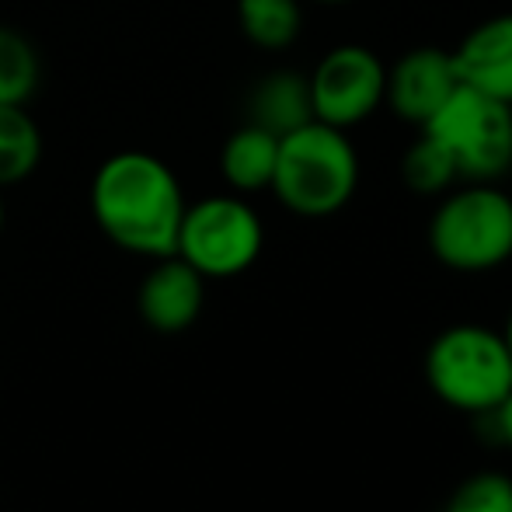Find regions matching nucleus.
Segmentation results:
<instances>
[{"label": "nucleus", "instance_id": "ddd939ff", "mask_svg": "<svg viewBox=\"0 0 512 512\" xmlns=\"http://www.w3.org/2000/svg\"><path fill=\"white\" fill-rule=\"evenodd\" d=\"M42 136L25 105H0V189L18 185L39 168Z\"/></svg>", "mask_w": 512, "mask_h": 512}, {"label": "nucleus", "instance_id": "6ab92c4d", "mask_svg": "<svg viewBox=\"0 0 512 512\" xmlns=\"http://www.w3.org/2000/svg\"><path fill=\"white\" fill-rule=\"evenodd\" d=\"M502 338H506V349H509V356H512V314H509V321H506V331H502Z\"/></svg>", "mask_w": 512, "mask_h": 512}, {"label": "nucleus", "instance_id": "a211bd4d", "mask_svg": "<svg viewBox=\"0 0 512 512\" xmlns=\"http://www.w3.org/2000/svg\"><path fill=\"white\" fill-rule=\"evenodd\" d=\"M495 422H499V436L512 446V391L499 401V408H492Z\"/></svg>", "mask_w": 512, "mask_h": 512}, {"label": "nucleus", "instance_id": "9d476101", "mask_svg": "<svg viewBox=\"0 0 512 512\" xmlns=\"http://www.w3.org/2000/svg\"><path fill=\"white\" fill-rule=\"evenodd\" d=\"M460 84L512 105V11L481 21L453 49Z\"/></svg>", "mask_w": 512, "mask_h": 512}, {"label": "nucleus", "instance_id": "f257e3e1", "mask_svg": "<svg viewBox=\"0 0 512 512\" xmlns=\"http://www.w3.org/2000/svg\"><path fill=\"white\" fill-rule=\"evenodd\" d=\"M91 209L108 241L133 255H175L185 216L175 171L154 154L122 150L108 157L91 182Z\"/></svg>", "mask_w": 512, "mask_h": 512}, {"label": "nucleus", "instance_id": "4468645a", "mask_svg": "<svg viewBox=\"0 0 512 512\" xmlns=\"http://www.w3.org/2000/svg\"><path fill=\"white\" fill-rule=\"evenodd\" d=\"M237 18L248 42L262 49L293 46L304 25V11L297 0H237Z\"/></svg>", "mask_w": 512, "mask_h": 512}, {"label": "nucleus", "instance_id": "f03ea898", "mask_svg": "<svg viewBox=\"0 0 512 512\" xmlns=\"http://www.w3.org/2000/svg\"><path fill=\"white\" fill-rule=\"evenodd\" d=\"M359 154L345 129L310 119L279 136L276 175L269 189L300 216H331L356 196Z\"/></svg>", "mask_w": 512, "mask_h": 512}, {"label": "nucleus", "instance_id": "f8f14e48", "mask_svg": "<svg viewBox=\"0 0 512 512\" xmlns=\"http://www.w3.org/2000/svg\"><path fill=\"white\" fill-rule=\"evenodd\" d=\"M276 157H279V136H272L269 129L241 126L220 154V171L237 192H262L272 185L276 175Z\"/></svg>", "mask_w": 512, "mask_h": 512}, {"label": "nucleus", "instance_id": "f3484780", "mask_svg": "<svg viewBox=\"0 0 512 512\" xmlns=\"http://www.w3.org/2000/svg\"><path fill=\"white\" fill-rule=\"evenodd\" d=\"M446 512H512V478L506 474H474L453 492Z\"/></svg>", "mask_w": 512, "mask_h": 512}, {"label": "nucleus", "instance_id": "7ed1b4c3", "mask_svg": "<svg viewBox=\"0 0 512 512\" xmlns=\"http://www.w3.org/2000/svg\"><path fill=\"white\" fill-rule=\"evenodd\" d=\"M425 380L450 408L488 415L512 391L506 338L481 324H453L425 352Z\"/></svg>", "mask_w": 512, "mask_h": 512}, {"label": "nucleus", "instance_id": "20e7f679", "mask_svg": "<svg viewBox=\"0 0 512 512\" xmlns=\"http://www.w3.org/2000/svg\"><path fill=\"white\" fill-rule=\"evenodd\" d=\"M429 248L457 272H488L512 258V199L492 182L450 192L429 223Z\"/></svg>", "mask_w": 512, "mask_h": 512}, {"label": "nucleus", "instance_id": "dca6fc26", "mask_svg": "<svg viewBox=\"0 0 512 512\" xmlns=\"http://www.w3.org/2000/svg\"><path fill=\"white\" fill-rule=\"evenodd\" d=\"M401 175H405V182L415 192H422V196H439V192H446L460 178L450 150L439 140H432L429 133L418 136V143L405 154Z\"/></svg>", "mask_w": 512, "mask_h": 512}, {"label": "nucleus", "instance_id": "412c9836", "mask_svg": "<svg viewBox=\"0 0 512 512\" xmlns=\"http://www.w3.org/2000/svg\"><path fill=\"white\" fill-rule=\"evenodd\" d=\"M0 230H4V199H0Z\"/></svg>", "mask_w": 512, "mask_h": 512}, {"label": "nucleus", "instance_id": "1a4fd4ad", "mask_svg": "<svg viewBox=\"0 0 512 512\" xmlns=\"http://www.w3.org/2000/svg\"><path fill=\"white\" fill-rule=\"evenodd\" d=\"M206 279L192 269L185 258L178 255H164L157 258V265L150 269V276L140 286V314L143 321L154 331L164 335H178V331L192 328L203 310L206 297Z\"/></svg>", "mask_w": 512, "mask_h": 512}, {"label": "nucleus", "instance_id": "423d86ee", "mask_svg": "<svg viewBox=\"0 0 512 512\" xmlns=\"http://www.w3.org/2000/svg\"><path fill=\"white\" fill-rule=\"evenodd\" d=\"M262 241V220L244 199L209 196L196 206H185L175 255L185 258L203 279H227L255 265Z\"/></svg>", "mask_w": 512, "mask_h": 512}, {"label": "nucleus", "instance_id": "aec40b11", "mask_svg": "<svg viewBox=\"0 0 512 512\" xmlns=\"http://www.w3.org/2000/svg\"><path fill=\"white\" fill-rule=\"evenodd\" d=\"M317 4H349V0H317Z\"/></svg>", "mask_w": 512, "mask_h": 512}, {"label": "nucleus", "instance_id": "39448f33", "mask_svg": "<svg viewBox=\"0 0 512 512\" xmlns=\"http://www.w3.org/2000/svg\"><path fill=\"white\" fill-rule=\"evenodd\" d=\"M422 133L450 150L457 175L467 182H495L512 168V105L495 102L467 84L446 98Z\"/></svg>", "mask_w": 512, "mask_h": 512}, {"label": "nucleus", "instance_id": "0eeeda50", "mask_svg": "<svg viewBox=\"0 0 512 512\" xmlns=\"http://www.w3.org/2000/svg\"><path fill=\"white\" fill-rule=\"evenodd\" d=\"M307 84L314 119L335 129H352L384 105L387 67L373 49L338 46L321 56Z\"/></svg>", "mask_w": 512, "mask_h": 512}, {"label": "nucleus", "instance_id": "6e6552de", "mask_svg": "<svg viewBox=\"0 0 512 512\" xmlns=\"http://www.w3.org/2000/svg\"><path fill=\"white\" fill-rule=\"evenodd\" d=\"M457 88L460 77L453 67V53L436 46H418L408 49L394 67H387L384 102L401 122L422 129Z\"/></svg>", "mask_w": 512, "mask_h": 512}, {"label": "nucleus", "instance_id": "9b49d317", "mask_svg": "<svg viewBox=\"0 0 512 512\" xmlns=\"http://www.w3.org/2000/svg\"><path fill=\"white\" fill-rule=\"evenodd\" d=\"M310 119H314V105H310L307 77L276 70L265 81H258L255 95H251V122L255 126L269 129L272 136H286Z\"/></svg>", "mask_w": 512, "mask_h": 512}, {"label": "nucleus", "instance_id": "2eb2a0df", "mask_svg": "<svg viewBox=\"0 0 512 512\" xmlns=\"http://www.w3.org/2000/svg\"><path fill=\"white\" fill-rule=\"evenodd\" d=\"M39 88V53L14 28L0 25V105H25Z\"/></svg>", "mask_w": 512, "mask_h": 512}]
</instances>
